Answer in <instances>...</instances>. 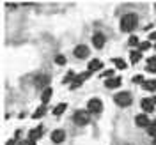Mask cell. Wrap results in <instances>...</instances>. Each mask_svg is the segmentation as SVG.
Returning a JSON list of instances; mask_svg holds the SVG:
<instances>
[{"instance_id":"4fadbf2b","label":"cell","mask_w":156,"mask_h":145,"mask_svg":"<svg viewBox=\"0 0 156 145\" xmlns=\"http://www.w3.org/2000/svg\"><path fill=\"white\" fill-rule=\"evenodd\" d=\"M50 99H51V88L46 87L44 90H43V94H41V101H43V103L46 105V103H48Z\"/></svg>"},{"instance_id":"484cf974","label":"cell","mask_w":156,"mask_h":145,"mask_svg":"<svg viewBox=\"0 0 156 145\" xmlns=\"http://www.w3.org/2000/svg\"><path fill=\"white\" fill-rule=\"evenodd\" d=\"M147 71H149V73H156V66H151V64H149V66H147Z\"/></svg>"},{"instance_id":"f1b7e54d","label":"cell","mask_w":156,"mask_h":145,"mask_svg":"<svg viewBox=\"0 0 156 145\" xmlns=\"http://www.w3.org/2000/svg\"><path fill=\"white\" fill-rule=\"evenodd\" d=\"M112 74H114V71H105L103 73V76H112Z\"/></svg>"},{"instance_id":"4316f807","label":"cell","mask_w":156,"mask_h":145,"mask_svg":"<svg viewBox=\"0 0 156 145\" xmlns=\"http://www.w3.org/2000/svg\"><path fill=\"white\" fill-rule=\"evenodd\" d=\"M147 62H149L151 66H156V57H151V58H149V60H147Z\"/></svg>"},{"instance_id":"8fae6325","label":"cell","mask_w":156,"mask_h":145,"mask_svg":"<svg viewBox=\"0 0 156 145\" xmlns=\"http://www.w3.org/2000/svg\"><path fill=\"white\" fill-rule=\"evenodd\" d=\"M105 85H107V88H117L119 85H121V78H108L107 81H105Z\"/></svg>"},{"instance_id":"7402d4cb","label":"cell","mask_w":156,"mask_h":145,"mask_svg":"<svg viewBox=\"0 0 156 145\" xmlns=\"http://www.w3.org/2000/svg\"><path fill=\"white\" fill-rule=\"evenodd\" d=\"M149 46H151V44H149V41L140 43V44H138V51H146V50H149Z\"/></svg>"},{"instance_id":"2e32d148","label":"cell","mask_w":156,"mask_h":145,"mask_svg":"<svg viewBox=\"0 0 156 145\" xmlns=\"http://www.w3.org/2000/svg\"><path fill=\"white\" fill-rule=\"evenodd\" d=\"M142 87L146 88V90H149V92H153V90L156 88V81H144Z\"/></svg>"},{"instance_id":"44dd1931","label":"cell","mask_w":156,"mask_h":145,"mask_svg":"<svg viewBox=\"0 0 156 145\" xmlns=\"http://www.w3.org/2000/svg\"><path fill=\"white\" fill-rule=\"evenodd\" d=\"M55 64L64 66V64H66V57H64V55H57V57H55Z\"/></svg>"},{"instance_id":"277c9868","label":"cell","mask_w":156,"mask_h":145,"mask_svg":"<svg viewBox=\"0 0 156 145\" xmlns=\"http://www.w3.org/2000/svg\"><path fill=\"white\" fill-rule=\"evenodd\" d=\"M101 110H103V103H101L98 97L89 99V103H87V112L89 113H101Z\"/></svg>"},{"instance_id":"d6986e66","label":"cell","mask_w":156,"mask_h":145,"mask_svg":"<svg viewBox=\"0 0 156 145\" xmlns=\"http://www.w3.org/2000/svg\"><path fill=\"white\" fill-rule=\"evenodd\" d=\"M44 113H46V106H41V108H39V110H37V112H36V113H34L32 117H34V119H41V117L44 115Z\"/></svg>"},{"instance_id":"9a60e30c","label":"cell","mask_w":156,"mask_h":145,"mask_svg":"<svg viewBox=\"0 0 156 145\" xmlns=\"http://www.w3.org/2000/svg\"><path fill=\"white\" fill-rule=\"evenodd\" d=\"M66 106H68L66 103H60V105H57V108L53 110V115H60V113H64V112H66Z\"/></svg>"},{"instance_id":"603a6c76","label":"cell","mask_w":156,"mask_h":145,"mask_svg":"<svg viewBox=\"0 0 156 145\" xmlns=\"http://www.w3.org/2000/svg\"><path fill=\"white\" fill-rule=\"evenodd\" d=\"M128 43H129V46H138L140 43H138V39L135 37V36H131V37L128 39Z\"/></svg>"},{"instance_id":"836d02e7","label":"cell","mask_w":156,"mask_h":145,"mask_svg":"<svg viewBox=\"0 0 156 145\" xmlns=\"http://www.w3.org/2000/svg\"><path fill=\"white\" fill-rule=\"evenodd\" d=\"M154 50H156V46H154Z\"/></svg>"},{"instance_id":"e0dca14e","label":"cell","mask_w":156,"mask_h":145,"mask_svg":"<svg viewBox=\"0 0 156 145\" xmlns=\"http://www.w3.org/2000/svg\"><path fill=\"white\" fill-rule=\"evenodd\" d=\"M147 133H149L151 136H154V138H156V120H153V122L147 126Z\"/></svg>"},{"instance_id":"cb8c5ba5","label":"cell","mask_w":156,"mask_h":145,"mask_svg":"<svg viewBox=\"0 0 156 145\" xmlns=\"http://www.w3.org/2000/svg\"><path fill=\"white\" fill-rule=\"evenodd\" d=\"M73 74H75V73H73V71H69L68 74H66V78H64V83H68V81H71V80H73Z\"/></svg>"},{"instance_id":"ba28073f","label":"cell","mask_w":156,"mask_h":145,"mask_svg":"<svg viewBox=\"0 0 156 145\" xmlns=\"http://www.w3.org/2000/svg\"><path fill=\"white\" fill-rule=\"evenodd\" d=\"M140 106L144 108L146 113H151V112H154V101L153 99H142L140 101Z\"/></svg>"},{"instance_id":"6da1fadb","label":"cell","mask_w":156,"mask_h":145,"mask_svg":"<svg viewBox=\"0 0 156 145\" xmlns=\"http://www.w3.org/2000/svg\"><path fill=\"white\" fill-rule=\"evenodd\" d=\"M136 25H138V16L133 12H128L121 18V30L122 32H131L136 29Z\"/></svg>"},{"instance_id":"9c48e42d","label":"cell","mask_w":156,"mask_h":145,"mask_svg":"<svg viewBox=\"0 0 156 145\" xmlns=\"http://www.w3.org/2000/svg\"><path fill=\"white\" fill-rule=\"evenodd\" d=\"M92 44H94L96 48H103V46H105V36L99 34V32L94 34V36H92Z\"/></svg>"},{"instance_id":"d6a6232c","label":"cell","mask_w":156,"mask_h":145,"mask_svg":"<svg viewBox=\"0 0 156 145\" xmlns=\"http://www.w3.org/2000/svg\"><path fill=\"white\" fill-rule=\"evenodd\" d=\"M153 145H156V138H154V142H153Z\"/></svg>"},{"instance_id":"d4e9b609","label":"cell","mask_w":156,"mask_h":145,"mask_svg":"<svg viewBox=\"0 0 156 145\" xmlns=\"http://www.w3.org/2000/svg\"><path fill=\"white\" fill-rule=\"evenodd\" d=\"M133 81H135V83H144V81H142V76H140V74H136V76L133 78Z\"/></svg>"},{"instance_id":"1f68e13d","label":"cell","mask_w":156,"mask_h":145,"mask_svg":"<svg viewBox=\"0 0 156 145\" xmlns=\"http://www.w3.org/2000/svg\"><path fill=\"white\" fill-rule=\"evenodd\" d=\"M153 101H154V105H156V96H154V97H153Z\"/></svg>"},{"instance_id":"4dcf8cb0","label":"cell","mask_w":156,"mask_h":145,"mask_svg":"<svg viewBox=\"0 0 156 145\" xmlns=\"http://www.w3.org/2000/svg\"><path fill=\"white\" fill-rule=\"evenodd\" d=\"M16 145H29V143H25V142H20V143H16Z\"/></svg>"},{"instance_id":"ac0fdd59","label":"cell","mask_w":156,"mask_h":145,"mask_svg":"<svg viewBox=\"0 0 156 145\" xmlns=\"http://www.w3.org/2000/svg\"><path fill=\"white\" fill-rule=\"evenodd\" d=\"M129 58H131V64L138 62V60H140V51H138V50H136V51H131V53H129Z\"/></svg>"},{"instance_id":"f546056e","label":"cell","mask_w":156,"mask_h":145,"mask_svg":"<svg viewBox=\"0 0 156 145\" xmlns=\"http://www.w3.org/2000/svg\"><path fill=\"white\" fill-rule=\"evenodd\" d=\"M5 145H14V140H9V142H7Z\"/></svg>"},{"instance_id":"8992f818","label":"cell","mask_w":156,"mask_h":145,"mask_svg":"<svg viewBox=\"0 0 156 145\" xmlns=\"http://www.w3.org/2000/svg\"><path fill=\"white\" fill-rule=\"evenodd\" d=\"M135 124L138 127H147L149 124H151V120H149V117H147L146 113H140V115L135 117Z\"/></svg>"},{"instance_id":"30bf717a","label":"cell","mask_w":156,"mask_h":145,"mask_svg":"<svg viewBox=\"0 0 156 145\" xmlns=\"http://www.w3.org/2000/svg\"><path fill=\"white\" fill-rule=\"evenodd\" d=\"M103 67V64L98 60V58H92L90 62H89V66H87V71L89 73H94V71H98V69H101Z\"/></svg>"},{"instance_id":"ffe728a7","label":"cell","mask_w":156,"mask_h":145,"mask_svg":"<svg viewBox=\"0 0 156 145\" xmlns=\"http://www.w3.org/2000/svg\"><path fill=\"white\" fill-rule=\"evenodd\" d=\"M114 64H115L119 69H126V62L122 58H114Z\"/></svg>"},{"instance_id":"52a82bcc","label":"cell","mask_w":156,"mask_h":145,"mask_svg":"<svg viewBox=\"0 0 156 145\" xmlns=\"http://www.w3.org/2000/svg\"><path fill=\"white\" fill-rule=\"evenodd\" d=\"M66 140V133L62 131V129H55L53 133H51V142L53 143H62Z\"/></svg>"},{"instance_id":"5b68a950","label":"cell","mask_w":156,"mask_h":145,"mask_svg":"<svg viewBox=\"0 0 156 145\" xmlns=\"http://www.w3.org/2000/svg\"><path fill=\"white\" fill-rule=\"evenodd\" d=\"M89 51H90V50H89L85 44H78L76 48L73 50V55H75L76 58H87L89 57Z\"/></svg>"},{"instance_id":"3957f363","label":"cell","mask_w":156,"mask_h":145,"mask_svg":"<svg viewBox=\"0 0 156 145\" xmlns=\"http://www.w3.org/2000/svg\"><path fill=\"white\" fill-rule=\"evenodd\" d=\"M89 120H90V115H89V112H85V110H78V112H75V115H73V122L76 126H87Z\"/></svg>"},{"instance_id":"7c38bea8","label":"cell","mask_w":156,"mask_h":145,"mask_svg":"<svg viewBox=\"0 0 156 145\" xmlns=\"http://www.w3.org/2000/svg\"><path fill=\"white\" fill-rule=\"evenodd\" d=\"M48 83H50V76L48 74H46V76L41 74V76H37V80H36V85H37V87H44V85H48Z\"/></svg>"},{"instance_id":"83f0119b","label":"cell","mask_w":156,"mask_h":145,"mask_svg":"<svg viewBox=\"0 0 156 145\" xmlns=\"http://www.w3.org/2000/svg\"><path fill=\"white\" fill-rule=\"evenodd\" d=\"M149 39H151V41H156V32H151V34H149Z\"/></svg>"},{"instance_id":"7a4b0ae2","label":"cell","mask_w":156,"mask_h":145,"mask_svg":"<svg viewBox=\"0 0 156 145\" xmlns=\"http://www.w3.org/2000/svg\"><path fill=\"white\" fill-rule=\"evenodd\" d=\"M114 101L117 103V106H121V108H126L131 105V101H133V96L129 94V92H117L115 96H114Z\"/></svg>"},{"instance_id":"5bb4252c","label":"cell","mask_w":156,"mask_h":145,"mask_svg":"<svg viewBox=\"0 0 156 145\" xmlns=\"http://www.w3.org/2000/svg\"><path fill=\"white\" fill-rule=\"evenodd\" d=\"M41 133H43V127H41V126L36 127V129H32V131H30V140H32V142H36L37 138H41Z\"/></svg>"}]
</instances>
